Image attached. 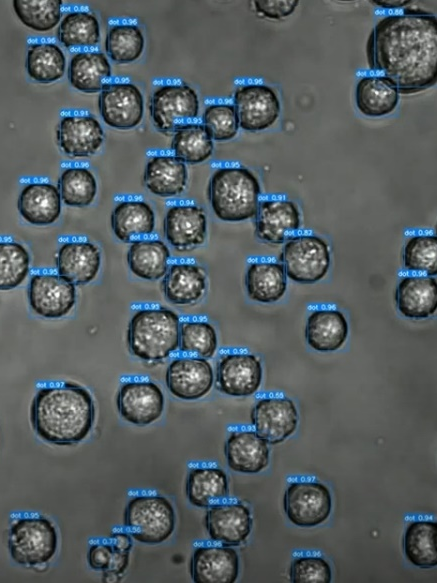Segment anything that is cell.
Segmentation results:
<instances>
[{
	"mask_svg": "<svg viewBox=\"0 0 437 583\" xmlns=\"http://www.w3.org/2000/svg\"><path fill=\"white\" fill-rule=\"evenodd\" d=\"M369 68L402 94L424 91L437 81V18L405 11L378 20L367 40Z\"/></svg>",
	"mask_w": 437,
	"mask_h": 583,
	"instance_id": "obj_1",
	"label": "cell"
},
{
	"mask_svg": "<svg viewBox=\"0 0 437 583\" xmlns=\"http://www.w3.org/2000/svg\"><path fill=\"white\" fill-rule=\"evenodd\" d=\"M36 434L55 445H73L92 430L95 405L91 393L82 385L65 382L41 387L34 396L30 412Z\"/></svg>",
	"mask_w": 437,
	"mask_h": 583,
	"instance_id": "obj_2",
	"label": "cell"
},
{
	"mask_svg": "<svg viewBox=\"0 0 437 583\" xmlns=\"http://www.w3.org/2000/svg\"><path fill=\"white\" fill-rule=\"evenodd\" d=\"M261 187L256 175L240 166L216 169L208 184V200L216 217L240 222L255 216Z\"/></svg>",
	"mask_w": 437,
	"mask_h": 583,
	"instance_id": "obj_3",
	"label": "cell"
},
{
	"mask_svg": "<svg viewBox=\"0 0 437 583\" xmlns=\"http://www.w3.org/2000/svg\"><path fill=\"white\" fill-rule=\"evenodd\" d=\"M180 319L166 307H145L131 317L127 344L133 356L143 361H160L179 348Z\"/></svg>",
	"mask_w": 437,
	"mask_h": 583,
	"instance_id": "obj_4",
	"label": "cell"
},
{
	"mask_svg": "<svg viewBox=\"0 0 437 583\" xmlns=\"http://www.w3.org/2000/svg\"><path fill=\"white\" fill-rule=\"evenodd\" d=\"M124 525L136 541L160 544L175 529V511L170 501L163 496H134L125 508Z\"/></svg>",
	"mask_w": 437,
	"mask_h": 583,
	"instance_id": "obj_5",
	"label": "cell"
},
{
	"mask_svg": "<svg viewBox=\"0 0 437 583\" xmlns=\"http://www.w3.org/2000/svg\"><path fill=\"white\" fill-rule=\"evenodd\" d=\"M58 534L45 517H24L15 520L9 529L8 548L12 559L24 566H39L55 555Z\"/></svg>",
	"mask_w": 437,
	"mask_h": 583,
	"instance_id": "obj_6",
	"label": "cell"
},
{
	"mask_svg": "<svg viewBox=\"0 0 437 583\" xmlns=\"http://www.w3.org/2000/svg\"><path fill=\"white\" fill-rule=\"evenodd\" d=\"M279 260L289 279L313 284L322 280L330 269V248L318 235H292L284 242Z\"/></svg>",
	"mask_w": 437,
	"mask_h": 583,
	"instance_id": "obj_7",
	"label": "cell"
},
{
	"mask_svg": "<svg viewBox=\"0 0 437 583\" xmlns=\"http://www.w3.org/2000/svg\"><path fill=\"white\" fill-rule=\"evenodd\" d=\"M239 127L258 132L270 128L278 120L281 103L276 91L262 82L240 84L233 95Z\"/></svg>",
	"mask_w": 437,
	"mask_h": 583,
	"instance_id": "obj_8",
	"label": "cell"
},
{
	"mask_svg": "<svg viewBox=\"0 0 437 583\" xmlns=\"http://www.w3.org/2000/svg\"><path fill=\"white\" fill-rule=\"evenodd\" d=\"M199 113L196 91L184 82H166L158 85L150 99V115L155 128L171 132L185 120Z\"/></svg>",
	"mask_w": 437,
	"mask_h": 583,
	"instance_id": "obj_9",
	"label": "cell"
},
{
	"mask_svg": "<svg viewBox=\"0 0 437 583\" xmlns=\"http://www.w3.org/2000/svg\"><path fill=\"white\" fill-rule=\"evenodd\" d=\"M283 508L292 524L298 527L318 526L330 516V490L317 481H293L285 490Z\"/></svg>",
	"mask_w": 437,
	"mask_h": 583,
	"instance_id": "obj_10",
	"label": "cell"
},
{
	"mask_svg": "<svg viewBox=\"0 0 437 583\" xmlns=\"http://www.w3.org/2000/svg\"><path fill=\"white\" fill-rule=\"evenodd\" d=\"M98 110L109 127L128 130L138 126L144 115V96L130 81L106 83L98 96Z\"/></svg>",
	"mask_w": 437,
	"mask_h": 583,
	"instance_id": "obj_11",
	"label": "cell"
},
{
	"mask_svg": "<svg viewBox=\"0 0 437 583\" xmlns=\"http://www.w3.org/2000/svg\"><path fill=\"white\" fill-rule=\"evenodd\" d=\"M28 301L35 314L59 319L71 312L76 303L75 285L58 274H34L28 286Z\"/></svg>",
	"mask_w": 437,
	"mask_h": 583,
	"instance_id": "obj_12",
	"label": "cell"
},
{
	"mask_svg": "<svg viewBox=\"0 0 437 583\" xmlns=\"http://www.w3.org/2000/svg\"><path fill=\"white\" fill-rule=\"evenodd\" d=\"M263 376L260 359L251 353L223 354L216 368L217 388L233 397H247L257 392Z\"/></svg>",
	"mask_w": 437,
	"mask_h": 583,
	"instance_id": "obj_13",
	"label": "cell"
},
{
	"mask_svg": "<svg viewBox=\"0 0 437 583\" xmlns=\"http://www.w3.org/2000/svg\"><path fill=\"white\" fill-rule=\"evenodd\" d=\"M104 138L101 124L89 113L64 114L56 128L59 148L72 158L93 156L101 148Z\"/></svg>",
	"mask_w": 437,
	"mask_h": 583,
	"instance_id": "obj_14",
	"label": "cell"
},
{
	"mask_svg": "<svg viewBox=\"0 0 437 583\" xmlns=\"http://www.w3.org/2000/svg\"><path fill=\"white\" fill-rule=\"evenodd\" d=\"M255 432L267 444L275 445L291 436L298 426V411L286 397L260 399L250 413Z\"/></svg>",
	"mask_w": 437,
	"mask_h": 583,
	"instance_id": "obj_15",
	"label": "cell"
},
{
	"mask_svg": "<svg viewBox=\"0 0 437 583\" xmlns=\"http://www.w3.org/2000/svg\"><path fill=\"white\" fill-rule=\"evenodd\" d=\"M120 415L129 423L149 425L158 420L164 410V395L160 387L148 380L125 382L116 398Z\"/></svg>",
	"mask_w": 437,
	"mask_h": 583,
	"instance_id": "obj_16",
	"label": "cell"
},
{
	"mask_svg": "<svg viewBox=\"0 0 437 583\" xmlns=\"http://www.w3.org/2000/svg\"><path fill=\"white\" fill-rule=\"evenodd\" d=\"M164 236L178 251H190L204 244L207 236V217L200 206L178 203L170 206L163 222Z\"/></svg>",
	"mask_w": 437,
	"mask_h": 583,
	"instance_id": "obj_17",
	"label": "cell"
},
{
	"mask_svg": "<svg viewBox=\"0 0 437 583\" xmlns=\"http://www.w3.org/2000/svg\"><path fill=\"white\" fill-rule=\"evenodd\" d=\"M214 372L211 364L201 357H178L166 371V385L170 393L182 400H197L211 390Z\"/></svg>",
	"mask_w": 437,
	"mask_h": 583,
	"instance_id": "obj_18",
	"label": "cell"
},
{
	"mask_svg": "<svg viewBox=\"0 0 437 583\" xmlns=\"http://www.w3.org/2000/svg\"><path fill=\"white\" fill-rule=\"evenodd\" d=\"M301 225L297 204L288 199L259 200L255 214V234L263 242L282 244Z\"/></svg>",
	"mask_w": 437,
	"mask_h": 583,
	"instance_id": "obj_19",
	"label": "cell"
},
{
	"mask_svg": "<svg viewBox=\"0 0 437 583\" xmlns=\"http://www.w3.org/2000/svg\"><path fill=\"white\" fill-rule=\"evenodd\" d=\"M205 522L211 540L225 546L243 543L253 524L249 508L241 503L212 504Z\"/></svg>",
	"mask_w": 437,
	"mask_h": 583,
	"instance_id": "obj_20",
	"label": "cell"
},
{
	"mask_svg": "<svg viewBox=\"0 0 437 583\" xmlns=\"http://www.w3.org/2000/svg\"><path fill=\"white\" fill-rule=\"evenodd\" d=\"M239 574V557L230 546L203 545L191 558V577L195 583H233Z\"/></svg>",
	"mask_w": 437,
	"mask_h": 583,
	"instance_id": "obj_21",
	"label": "cell"
},
{
	"mask_svg": "<svg viewBox=\"0 0 437 583\" xmlns=\"http://www.w3.org/2000/svg\"><path fill=\"white\" fill-rule=\"evenodd\" d=\"M55 263L62 278L74 285H85L98 275L101 253L90 241H67L60 246Z\"/></svg>",
	"mask_w": 437,
	"mask_h": 583,
	"instance_id": "obj_22",
	"label": "cell"
},
{
	"mask_svg": "<svg viewBox=\"0 0 437 583\" xmlns=\"http://www.w3.org/2000/svg\"><path fill=\"white\" fill-rule=\"evenodd\" d=\"M398 311L406 318L421 320L437 310V280L429 275L402 277L395 290Z\"/></svg>",
	"mask_w": 437,
	"mask_h": 583,
	"instance_id": "obj_23",
	"label": "cell"
},
{
	"mask_svg": "<svg viewBox=\"0 0 437 583\" xmlns=\"http://www.w3.org/2000/svg\"><path fill=\"white\" fill-rule=\"evenodd\" d=\"M206 289V273L195 263L177 262L169 265L162 281L164 296L174 305L196 304L203 298Z\"/></svg>",
	"mask_w": 437,
	"mask_h": 583,
	"instance_id": "obj_24",
	"label": "cell"
},
{
	"mask_svg": "<svg viewBox=\"0 0 437 583\" xmlns=\"http://www.w3.org/2000/svg\"><path fill=\"white\" fill-rule=\"evenodd\" d=\"M143 181L147 190L156 196L180 195L188 182L186 163L173 154L152 155L146 163Z\"/></svg>",
	"mask_w": 437,
	"mask_h": 583,
	"instance_id": "obj_25",
	"label": "cell"
},
{
	"mask_svg": "<svg viewBox=\"0 0 437 583\" xmlns=\"http://www.w3.org/2000/svg\"><path fill=\"white\" fill-rule=\"evenodd\" d=\"M61 202L56 186L47 182H33L21 190L17 200V209L26 222L45 226L58 220Z\"/></svg>",
	"mask_w": 437,
	"mask_h": 583,
	"instance_id": "obj_26",
	"label": "cell"
},
{
	"mask_svg": "<svg viewBox=\"0 0 437 583\" xmlns=\"http://www.w3.org/2000/svg\"><path fill=\"white\" fill-rule=\"evenodd\" d=\"M224 453L228 466L240 473H259L269 463L268 444L255 431L231 432Z\"/></svg>",
	"mask_w": 437,
	"mask_h": 583,
	"instance_id": "obj_27",
	"label": "cell"
},
{
	"mask_svg": "<svg viewBox=\"0 0 437 583\" xmlns=\"http://www.w3.org/2000/svg\"><path fill=\"white\" fill-rule=\"evenodd\" d=\"M349 326L344 314L336 309L312 311L305 326V339L313 350L332 352L346 342Z\"/></svg>",
	"mask_w": 437,
	"mask_h": 583,
	"instance_id": "obj_28",
	"label": "cell"
},
{
	"mask_svg": "<svg viewBox=\"0 0 437 583\" xmlns=\"http://www.w3.org/2000/svg\"><path fill=\"white\" fill-rule=\"evenodd\" d=\"M398 88L380 74L362 76L355 89L358 110L367 117L379 118L392 113L399 103Z\"/></svg>",
	"mask_w": 437,
	"mask_h": 583,
	"instance_id": "obj_29",
	"label": "cell"
},
{
	"mask_svg": "<svg viewBox=\"0 0 437 583\" xmlns=\"http://www.w3.org/2000/svg\"><path fill=\"white\" fill-rule=\"evenodd\" d=\"M112 75L107 56L97 50L75 53L67 67V77L73 88L83 93L100 92L104 81Z\"/></svg>",
	"mask_w": 437,
	"mask_h": 583,
	"instance_id": "obj_30",
	"label": "cell"
},
{
	"mask_svg": "<svg viewBox=\"0 0 437 583\" xmlns=\"http://www.w3.org/2000/svg\"><path fill=\"white\" fill-rule=\"evenodd\" d=\"M245 288L248 297L259 303H275L287 290V276L283 266L277 262L256 261L245 273Z\"/></svg>",
	"mask_w": 437,
	"mask_h": 583,
	"instance_id": "obj_31",
	"label": "cell"
},
{
	"mask_svg": "<svg viewBox=\"0 0 437 583\" xmlns=\"http://www.w3.org/2000/svg\"><path fill=\"white\" fill-rule=\"evenodd\" d=\"M111 227L114 235L122 242L153 233L155 213L143 200L126 199L117 202L111 213Z\"/></svg>",
	"mask_w": 437,
	"mask_h": 583,
	"instance_id": "obj_32",
	"label": "cell"
},
{
	"mask_svg": "<svg viewBox=\"0 0 437 583\" xmlns=\"http://www.w3.org/2000/svg\"><path fill=\"white\" fill-rule=\"evenodd\" d=\"M186 496L196 507H210L229 494L227 475L221 468L211 465L192 467L188 473Z\"/></svg>",
	"mask_w": 437,
	"mask_h": 583,
	"instance_id": "obj_33",
	"label": "cell"
},
{
	"mask_svg": "<svg viewBox=\"0 0 437 583\" xmlns=\"http://www.w3.org/2000/svg\"><path fill=\"white\" fill-rule=\"evenodd\" d=\"M170 259L168 246L159 239L133 240L127 252L130 271L144 280L164 277Z\"/></svg>",
	"mask_w": 437,
	"mask_h": 583,
	"instance_id": "obj_34",
	"label": "cell"
},
{
	"mask_svg": "<svg viewBox=\"0 0 437 583\" xmlns=\"http://www.w3.org/2000/svg\"><path fill=\"white\" fill-rule=\"evenodd\" d=\"M403 550L407 560L419 568L437 565V523L432 520L410 522L403 537Z\"/></svg>",
	"mask_w": 437,
	"mask_h": 583,
	"instance_id": "obj_35",
	"label": "cell"
},
{
	"mask_svg": "<svg viewBox=\"0 0 437 583\" xmlns=\"http://www.w3.org/2000/svg\"><path fill=\"white\" fill-rule=\"evenodd\" d=\"M25 68L36 82L48 84L61 79L66 70V56L54 42H32L27 49Z\"/></svg>",
	"mask_w": 437,
	"mask_h": 583,
	"instance_id": "obj_36",
	"label": "cell"
},
{
	"mask_svg": "<svg viewBox=\"0 0 437 583\" xmlns=\"http://www.w3.org/2000/svg\"><path fill=\"white\" fill-rule=\"evenodd\" d=\"M171 149L184 163L199 164L211 157L214 142L202 123L183 122L173 130Z\"/></svg>",
	"mask_w": 437,
	"mask_h": 583,
	"instance_id": "obj_37",
	"label": "cell"
},
{
	"mask_svg": "<svg viewBox=\"0 0 437 583\" xmlns=\"http://www.w3.org/2000/svg\"><path fill=\"white\" fill-rule=\"evenodd\" d=\"M56 35L58 41L68 49L94 47L100 41L99 21L88 10H71L60 20Z\"/></svg>",
	"mask_w": 437,
	"mask_h": 583,
	"instance_id": "obj_38",
	"label": "cell"
},
{
	"mask_svg": "<svg viewBox=\"0 0 437 583\" xmlns=\"http://www.w3.org/2000/svg\"><path fill=\"white\" fill-rule=\"evenodd\" d=\"M105 52L117 64L135 62L145 48V37L134 23H117L108 28L105 37Z\"/></svg>",
	"mask_w": 437,
	"mask_h": 583,
	"instance_id": "obj_39",
	"label": "cell"
},
{
	"mask_svg": "<svg viewBox=\"0 0 437 583\" xmlns=\"http://www.w3.org/2000/svg\"><path fill=\"white\" fill-rule=\"evenodd\" d=\"M57 189L61 200L71 207L89 206L97 194V181L86 167L65 168L58 179Z\"/></svg>",
	"mask_w": 437,
	"mask_h": 583,
	"instance_id": "obj_40",
	"label": "cell"
},
{
	"mask_svg": "<svg viewBox=\"0 0 437 583\" xmlns=\"http://www.w3.org/2000/svg\"><path fill=\"white\" fill-rule=\"evenodd\" d=\"M61 0H13L14 12L20 22L37 32L55 28L61 20Z\"/></svg>",
	"mask_w": 437,
	"mask_h": 583,
	"instance_id": "obj_41",
	"label": "cell"
},
{
	"mask_svg": "<svg viewBox=\"0 0 437 583\" xmlns=\"http://www.w3.org/2000/svg\"><path fill=\"white\" fill-rule=\"evenodd\" d=\"M30 255L20 243L0 241V290L18 287L28 276Z\"/></svg>",
	"mask_w": 437,
	"mask_h": 583,
	"instance_id": "obj_42",
	"label": "cell"
},
{
	"mask_svg": "<svg viewBox=\"0 0 437 583\" xmlns=\"http://www.w3.org/2000/svg\"><path fill=\"white\" fill-rule=\"evenodd\" d=\"M218 347L215 328L204 320H188L179 326V348L205 359L212 358Z\"/></svg>",
	"mask_w": 437,
	"mask_h": 583,
	"instance_id": "obj_43",
	"label": "cell"
},
{
	"mask_svg": "<svg viewBox=\"0 0 437 583\" xmlns=\"http://www.w3.org/2000/svg\"><path fill=\"white\" fill-rule=\"evenodd\" d=\"M402 259L407 270L435 276L437 274V236L418 234L409 237L403 248Z\"/></svg>",
	"mask_w": 437,
	"mask_h": 583,
	"instance_id": "obj_44",
	"label": "cell"
},
{
	"mask_svg": "<svg viewBox=\"0 0 437 583\" xmlns=\"http://www.w3.org/2000/svg\"><path fill=\"white\" fill-rule=\"evenodd\" d=\"M202 124L213 141L233 139L239 130V121L233 104L213 103L206 106Z\"/></svg>",
	"mask_w": 437,
	"mask_h": 583,
	"instance_id": "obj_45",
	"label": "cell"
},
{
	"mask_svg": "<svg viewBox=\"0 0 437 583\" xmlns=\"http://www.w3.org/2000/svg\"><path fill=\"white\" fill-rule=\"evenodd\" d=\"M331 576L329 563L320 556H300L290 566L293 583H329Z\"/></svg>",
	"mask_w": 437,
	"mask_h": 583,
	"instance_id": "obj_46",
	"label": "cell"
},
{
	"mask_svg": "<svg viewBox=\"0 0 437 583\" xmlns=\"http://www.w3.org/2000/svg\"><path fill=\"white\" fill-rule=\"evenodd\" d=\"M298 5V0H256L253 2L258 15L275 20L292 15Z\"/></svg>",
	"mask_w": 437,
	"mask_h": 583,
	"instance_id": "obj_47",
	"label": "cell"
},
{
	"mask_svg": "<svg viewBox=\"0 0 437 583\" xmlns=\"http://www.w3.org/2000/svg\"><path fill=\"white\" fill-rule=\"evenodd\" d=\"M113 547L107 543H96L88 551V563L94 570H107L111 561Z\"/></svg>",
	"mask_w": 437,
	"mask_h": 583,
	"instance_id": "obj_48",
	"label": "cell"
},
{
	"mask_svg": "<svg viewBox=\"0 0 437 583\" xmlns=\"http://www.w3.org/2000/svg\"><path fill=\"white\" fill-rule=\"evenodd\" d=\"M128 564H129V552L118 551L113 549L108 569L116 573L123 574L127 569Z\"/></svg>",
	"mask_w": 437,
	"mask_h": 583,
	"instance_id": "obj_49",
	"label": "cell"
},
{
	"mask_svg": "<svg viewBox=\"0 0 437 583\" xmlns=\"http://www.w3.org/2000/svg\"><path fill=\"white\" fill-rule=\"evenodd\" d=\"M111 539V545L114 550L130 552L133 543L129 533L116 531L112 533Z\"/></svg>",
	"mask_w": 437,
	"mask_h": 583,
	"instance_id": "obj_50",
	"label": "cell"
},
{
	"mask_svg": "<svg viewBox=\"0 0 437 583\" xmlns=\"http://www.w3.org/2000/svg\"><path fill=\"white\" fill-rule=\"evenodd\" d=\"M410 0H373L371 3L384 9H398L409 5Z\"/></svg>",
	"mask_w": 437,
	"mask_h": 583,
	"instance_id": "obj_51",
	"label": "cell"
},
{
	"mask_svg": "<svg viewBox=\"0 0 437 583\" xmlns=\"http://www.w3.org/2000/svg\"><path fill=\"white\" fill-rule=\"evenodd\" d=\"M102 576V581L106 583H116L121 581V574L116 573L112 570H104Z\"/></svg>",
	"mask_w": 437,
	"mask_h": 583,
	"instance_id": "obj_52",
	"label": "cell"
}]
</instances>
